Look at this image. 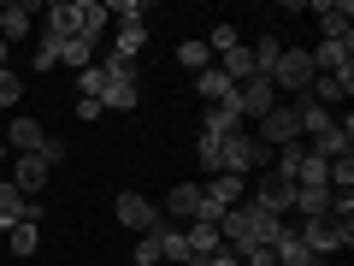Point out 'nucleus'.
<instances>
[{
    "label": "nucleus",
    "mask_w": 354,
    "mask_h": 266,
    "mask_svg": "<svg viewBox=\"0 0 354 266\" xmlns=\"http://www.w3.org/2000/svg\"><path fill=\"white\" fill-rule=\"evenodd\" d=\"M153 242H160V260L195 266V254H189V242H183V231H177V225H160V231H153Z\"/></svg>",
    "instance_id": "nucleus-25"
},
{
    "label": "nucleus",
    "mask_w": 354,
    "mask_h": 266,
    "mask_svg": "<svg viewBox=\"0 0 354 266\" xmlns=\"http://www.w3.org/2000/svg\"><path fill=\"white\" fill-rule=\"evenodd\" d=\"M260 166H272V148H266V142H254L248 130H230V136L218 142V172L248 177V172H260ZM218 172H213V177H218Z\"/></svg>",
    "instance_id": "nucleus-2"
},
{
    "label": "nucleus",
    "mask_w": 354,
    "mask_h": 266,
    "mask_svg": "<svg viewBox=\"0 0 354 266\" xmlns=\"http://www.w3.org/2000/svg\"><path fill=\"white\" fill-rule=\"evenodd\" d=\"M213 65L230 77V83H248V77H260V71H254V53H248V42H242V48H230V53H218Z\"/></svg>",
    "instance_id": "nucleus-26"
},
{
    "label": "nucleus",
    "mask_w": 354,
    "mask_h": 266,
    "mask_svg": "<svg viewBox=\"0 0 354 266\" xmlns=\"http://www.w3.org/2000/svg\"><path fill=\"white\" fill-rule=\"evenodd\" d=\"M272 260H278V266H325L301 237H295V225H283V231H278V242H272Z\"/></svg>",
    "instance_id": "nucleus-14"
},
{
    "label": "nucleus",
    "mask_w": 354,
    "mask_h": 266,
    "mask_svg": "<svg viewBox=\"0 0 354 266\" xmlns=\"http://www.w3.org/2000/svg\"><path fill=\"white\" fill-rule=\"evenodd\" d=\"M348 89H354V77H313L307 95H313L319 107H337V101H348Z\"/></svg>",
    "instance_id": "nucleus-27"
},
{
    "label": "nucleus",
    "mask_w": 354,
    "mask_h": 266,
    "mask_svg": "<svg viewBox=\"0 0 354 266\" xmlns=\"http://www.w3.org/2000/svg\"><path fill=\"white\" fill-rule=\"evenodd\" d=\"M106 107L101 101H88V95H77V118H83V125H95V118H101Z\"/></svg>",
    "instance_id": "nucleus-39"
},
{
    "label": "nucleus",
    "mask_w": 354,
    "mask_h": 266,
    "mask_svg": "<svg viewBox=\"0 0 354 266\" xmlns=\"http://www.w3.org/2000/svg\"><path fill=\"white\" fill-rule=\"evenodd\" d=\"M18 101H24V77H18L12 65H0V113H12Z\"/></svg>",
    "instance_id": "nucleus-31"
},
{
    "label": "nucleus",
    "mask_w": 354,
    "mask_h": 266,
    "mask_svg": "<svg viewBox=\"0 0 354 266\" xmlns=\"http://www.w3.org/2000/svg\"><path fill=\"white\" fill-rule=\"evenodd\" d=\"M142 48H148V18H136V24H113V60H136Z\"/></svg>",
    "instance_id": "nucleus-22"
},
{
    "label": "nucleus",
    "mask_w": 354,
    "mask_h": 266,
    "mask_svg": "<svg viewBox=\"0 0 354 266\" xmlns=\"http://www.w3.org/2000/svg\"><path fill=\"white\" fill-rule=\"evenodd\" d=\"M254 142H266V148L278 154V148H290V142H301V118H295V107H272V113L260 118V130H254Z\"/></svg>",
    "instance_id": "nucleus-6"
},
{
    "label": "nucleus",
    "mask_w": 354,
    "mask_h": 266,
    "mask_svg": "<svg viewBox=\"0 0 354 266\" xmlns=\"http://www.w3.org/2000/svg\"><path fill=\"white\" fill-rule=\"evenodd\" d=\"M6 53H12V48H6V42H0V65H6Z\"/></svg>",
    "instance_id": "nucleus-41"
},
{
    "label": "nucleus",
    "mask_w": 354,
    "mask_h": 266,
    "mask_svg": "<svg viewBox=\"0 0 354 266\" xmlns=\"http://www.w3.org/2000/svg\"><path fill=\"white\" fill-rule=\"evenodd\" d=\"M195 266H242V260H236V249H218V254H207V260H195Z\"/></svg>",
    "instance_id": "nucleus-40"
},
{
    "label": "nucleus",
    "mask_w": 354,
    "mask_h": 266,
    "mask_svg": "<svg viewBox=\"0 0 354 266\" xmlns=\"http://www.w3.org/2000/svg\"><path fill=\"white\" fill-rule=\"evenodd\" d=\"M230 130H248V125H242L236 113H225V107H207V118H201V136H218V142H225Z\"/></svg>",
    "instance_id": "nucleus-29"
},
{
    "label": "nucleus",
    "mask_w": 354,
    "mask_h": 266,
    "mask_svg": "<svg viewBox=\"0 0 354 266\" xmlns=\"http://www.w3.org/2000/svg\"><path fill=\"white\" fill-rule=\"evenodd\" d=\"M0 142H6V148H12V154H36L41 142H48V130H41V118L18 113L12 125H6V136H0Z\"/></svg>",
    "instance_id": "nucleus-12"
},
{
    "label": "nucleus",
    "mask_w": 354,
    "mask_h": 266,
    "mask_svg": "<svg viewBox=\"0 0 354 266\" xmlns=\"http://www.w3.org/2000/svg\"><path fill=\"white\" fill-rule=\"evenodd\" d=\"M41 184H48V166H41L36 154H12V190L36 202V195H41Z\"/></svg>",
    "instance_id": "nucleus-15"
},
{
    "label": "nucleus",
    "mask_w": 354,
    "mask_h": 266,
    "mask_svg": "<svg viewBox=\"0 0 354 266\" xmlns=\"http://www.w3.org/2000/svg\"><path fill=\"white\" fill-rule=\"evenodd\" d=\"M59 65H77V71H88V65H95V42L65 36V42H59Z\"/></svg>",
    "instance_id": "nucleus-30"
},
{
    "label": "nucleus",
    "mask_w": 354,
    "mask_h": 266,
    "mask_svg": "<svg viewBox=\"0 0 354 266\" xmlns=\"http://www.w3.org/2000/svg\"><path fill=\"white\" fill-rule=\"evenodd\" d=\"M177 65H189V71H207V65H213L207 42H183V48H177Z\"/></svg>",
    "instance_id": "nucleus-34"
},
{
    "label": "nucleus",
    "mask_w": 354,
    "mask_h": 266,
    "mask_svg": "<svg viewBox=\"0 0 354 266\" xmlns=\"http://www.w3.org/2000/svg\"><path fill=\"white\" fill-rule=\"evenodd\" d=\"M290 107H295V118H301V136H325V130L337 125V113H330V107H319L313 95H295Z\"/></svg>",
    "instance_id": "nucleus-19"
},
{
    "label": "nucleus",
    "mask_w": 354,
    "mask_h": 266,
    "mask_svg": "<svg viewBox=\"0 0 354 266\" xmlns=\"http://www.w3.org/2000/svg\"><path fill=\"white\" fill-rule=\"evenodd\" d=\"M71 12H77V36L83 42H101L106 24H113V12H106L101 0H71Z\"/></svg>",
    "instance_id": "nucleus-16"
},
{
    "label": "nucleus",
    "mask_w": 354,
    "mask_h": 266,
    "mask_svg": "<svg viewBox=\"0 0 354 266\" xmlns=\"http://www.w3.org/2000/svg\"><path fill=\"white\" fill-rule=\"evenodd\" d=\"M236 107H242V125H248V118H266L272 107H278L272 77H248V83H236Z\"/></svg>",
    "instance_id": "nucleus-8"
},
{
    "label": "nucleus",
    "mask_w": 354,
    "mask_h": 266,
    "mask_svg": "<svg viewBox=\"0 0 354 266\" xmlns=\"http://www.w3.org/2000/svg\"><path fill=\"white\" fill-rule=\"evenodd\" d=\"M201 207H207L201 184H177V190L165 195V213H171L177 225H189V219H201ZM171 219H165V225H171Z\"/></svg>",
    "instance_id": "nucleus-13"
},
{
    "label": "nucleus",
    "mask_w": 354,
    "mask_h": 266,
    "mask_svg": "<svg viewBox=\"0 0 354 266\" xmlns=\"http://www.w3.org/2000/svg\"><path fill=\"white\" fill-rule=\"evenodd\" d=\"M6 237H12V254H36V242H41V225H30V219H24V225H12Z\"/></svg>",
    "instance_id": "nucleus-33"
},
{
    "label": "nucleus",
    "mask_w": 354,
    "mask_h": 266,
    "mask_svg": "<svg viewBox=\"0 0 354 266\" xmlns=\"http://www.w3.org/2000/svg\"><path fill=\"white\" fill-rule=\"evenodd\" d=\"M53 65H59V42L41 36V42H36V71H53Z\"/></svg>",
    "instance_id": "nucleus-37"
},
{
    "label": "nucleus",
    "mask_w": 354,
    "mask_h": 266,
    "mask_svg": "<svg viewBox=\"0 0 354 266\" xmlns=\"http://www.w3.org/2000/svg\"><path fill=\"white\" fill-rule=\"evenodd\" d=\"M0 166H6V142H0Z\"/></svg>",
    "instance_id": "nucleus-42"
},
{
    "label": "nucleus",
    "mask_w": 354,
    "mask_h": 266,
    "mask_svg": "<svg viewBox=\"0 0 354 266\" xmlns=\"http://www.w3.org/2000/svg\"><path fill=\"white\" fill-rule=\"evenodd\" d=\"M106 89H101V107L106 113H130L142 101V77H136V60H106Z\"/></svg>",
    "instance_id": "nucleus-3"
},
{
    "label": "nucleus",
    "mask_w": 354,
    "mask_h": 266,
    "mask_svg": "<svg viewBox=\"0 0 354 266\" xmlns=\"http://www.w3.org/2000/svg\"><path fill=\"white\" fill-rule=\"evenodd\" d=\"M113 213H118V225L136 231V237H148V231H160V225H165V213H160V207H153L142 190H124V195L113 202Z\"/></svg>",
    "instance_id": "nucleus-5"
},
{
    "label": "nucleus",
    "mask_w": 354,
    "mask_h": 266,
    "mask_svg": "<svg viewBox=\"0 0 354 266\" xmlns=\"http://www.w3.org/2000/svg\"><path fill=\"white\" fill-rule=\"evenodd\" d=\"M101 89H106V71H101V65H88V71H77V95H88V101H101Z\"/></svg>",
    "instance_id": "nucleus-35"
},
{
    "label": "nucleus",
    "mask_w": 354,
    "mask_h": 266,
    "mask_svg": "<svg viewBox=\"0 0 354 266\" xmlns=\"http://www.w3.org/2000/svg\"><path fill=\"white\" fill-rule=\"evenodd\" d=\"M30 30H36V6H24V0L0 6V42H6V48H12V42H24Z\"/></svg>",
    "instance_id": "nucleus-17"
},
{
    "label": "nucleus",
    "mask_w": 354,
    "mask_h": 266,
    "mask_svg": "<svg viewBox=\"0 0 354 266\" xmlns=\"http://www.w3.org/2000/svg\"><path fill=\"white\" fill-rule=\"evenodd\" d=\"M201 195H207L213 207H242V195H248V177L218 172V177H207V184H201Z\"/></svg>",
    "instance_id": "nucleus-18"
},
{
    "label": "nucleus",
    "mask_w": 354,
    "mask_h": 266,
    "mask_svg": "<svg viewBox=\"0 0 354 266\" xmlns=\"http://www.w3.org/2000/svg\"><path fill=\"white\" fill-rule=\"evenodd\" d=\"M295 237L307 242V249L325 260V254H337V249H348L354 242V213H319V219H301V231Z\"/></svg>",
    "instance_id": "nucleus-1"
},
{
    "label": "nucleus",
    "mask_w": 354,
    "mask_h": 266,
    "mask_svg": "<svg viewBox=\"0 0 354 266\" xmlns=\"http://www.w3.org/2000/svg\"><path fill=\"white\" fill-rule=\"evenodd\" d=\"M295 213H301V219H319V213H330V207H337V195H330L325 190V184H295Z\"/></svg>",
    "instance_id": "nucleus-21"
},
{
    "label": "nucleus",
    "mask_w": 354,
    "mask_h": 266,
    "mask_svg": "<svg viewBox=\"0 0 354 266\" xmlns=\"http://www.w3.org/2000/svg\"><path fill=\"white\" fill-rule=\"evenodd\" d=\"M278 231H283L278 213H266V207L248 202V242H254V249H272V242H278ZM248 242H242V249H248Z\"/></svg>",
    "instance_id": "nucleus-20"
},
{
    "label": "nucleus",
    "mask_w": 354,
    "mask_h": 266,
    "mask_svg": "<svg viewBox=\"0 0 354 266\" xmlns=\"http://www.w3.org/2000/svg\"><path fill=\"white\" fill-rule=\"evenodd\" d=\"M283 48H290V42L266 30V36L254 42V48H248V53H254V71H260V77H272V65H278V53H283Z\"/></svg>",
    "instance_id": "nucleus-28"
},
{
    "label": "nucleus",
    "mask_w": 354,
    "mask_h": 266,
    "mask_svg": "<svg viewBox=\"0 0 354 266\" xmlns=\"http://www.w3.org/2000/svg\"><path fill=\"white\" fill-rule=\"evenodd\" d=\"M41 213H48V207H36L30 202V195H18L12 184H0V231H12V225H41Z\"/></svg>",
    "instance_id": "nucleus-10"
},
{
    "label": "nucleus",
    "mask_w": 354,
    "mask_h": 266,
    "mask_svg": "<svg viewBox=\"0 0 354 266\" xmlns=\"http://www.w3.org/2000/svg\"><path fill=\"white\" fill-rule=\"evenodd\" d=\"M130 260H136V266H153V260H160V242H153V231H148V237H136Z\"/></svg>",
    "instance_id": "nucleus-36"
},
{
    "label": "nucleus",
    "mask_w": 354,
    "mask_h": 266,
    "mask_svg": "<svg viewBox=\"0 0 354 266\" xmlns=\"http://www.w3.org/2000/svg\"><path fill=\"white\" fill-rule=\"evenodd\" d=\"M36 160H41V166H48V172H53V166L65 160V142H59V136H48V142H41V148H36Z\"/></svg>",
    "instance_id": "nucleus-38"
},
{
    "label": "nucleus",
    "mask_w": 354,
    "mask_h": 266,
    "mask_svg": "<svg viewBox=\"0 0 354 266\" xmlns=\"http://www.w3.org/2000/svg\"><path fill=\"white\" fill-rule=\"evenodd\" d=\"M230 89H236V83H230V77L218 71V65H207V71H195V95H201L207 107H218V101L230 95Z\"/></svg>",
    "instance_id": "nucleus-24"
},
{
    "label": "nucleus",
    "mask_w": 354,
    "mask_h": 266,
    "mask_svg": "<svg viewBox=\"0 0 354 266\" xmlns=\"http://www.w3.org/2000/svg\"><path fill=\"white\" fill-rule=\"evenodd\" d=\"M319 30H325V42H348L354 48V6L348 0H319Z\"/></svg>",
    "instance_id": "nucleus-9"
},
{
    "label": "nucleus",
    "mask_w": 354,
    "mask_h": 266,
    "mask_svg": "<svg viewBox=\"0 0 354 266\" xmlns=\"http://www.w3.org/2000/svg\"><path fill=\"white\" fill-rule=\"evenodd\" d=\"M290 202H295V184L290 177H278V172H266L260 177V190H254V207H266V213H290Z\"/></svg>",
    "instance_id": "nucleus-11"
},
{
    "label": "nucleus",
    "mask_w": 354,
    "mask_h": 266,
    "mask_svg": "<svg viewBox=\"0 0 354 266\" xmlns=\"http://www.w3.org/2000/svg\"><path fill=\"white\" fill-rule=\"evenodd\" d=\"M307 148H313L319 160H354V113H342L337 125H330L325 136H313Z\"/></svg>",
    "instance_id": "nucleus-7"
},
{
    "label": "nucleus",
    "mask_w": 354,
    "mask_h": 266,
    "mask_svg": "<svg viewBox=\"0 0 354 266\" xmlns=\"http://www.w3.org/2000/svg\"><path fill=\"white\" fill-rule=\"evenodd\" d=\"M230 48H242V36H236V24H213V36H207V53H230Z\"/></svg>",
    "instance_id": "nucleus-32"
},
{
    "label": "nucleus",
    "mask_w": 354,
    "mask_h": 266,
    "mask_svg": "<svg viewBox=\"0 0 354 266\" xmlns=\"http://www.w3.org/2000/svg\"><path fill=\"white\" fill-rule=\"evenodd\" d=\"M313 60H307V48H283L278 53V65H272V89H278V95H307V89H313Z\"/></svg>",
    "instance_id": "nucleus-4"
},
{
    "label": "nucleus",
    "mask_w": 354,
    "mask_h": 266,
    "mask_svg": "<svg viewBox=\"0 0 354 266\" xmlns=\"http://www.w3.org/2000/svg\"><path fill=\"white\" fill-rule=\"evenodd\" d=\"M177 231H183V242H189V254H195V260H207V254H218V249H225L218 225H201V219H189V225H177Z\"/></svg>",
    "instance_id": "nucleus-23"
}]
</instances>
